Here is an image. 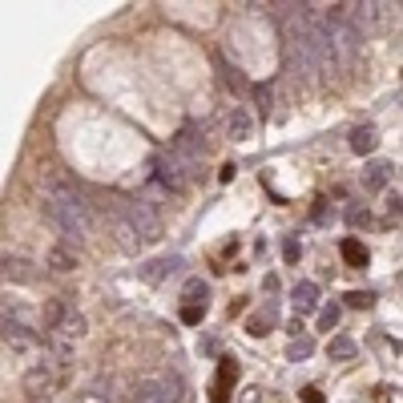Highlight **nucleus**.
Here are the masks:
<instances>
[{"instance_id": "obj_1", "label": "nucleus", "mask_w": 403, "mask_h": 403, "mask_svg": "<svg viewBox=\"0 0 403 403\" xmlns=\"http://www.w3.org/2000/svg\"><path fill=\"white\" fill-rule=\"evenodd\" d=\"M41 210H45V218L57 226V234L65 238L69 246H81L89 238V226H93L89 202L61 174H48L45 178V186H41Z\"/></svg>"}, {"instance_id": "obj_2", "label": "nucleus", "mask_w": 403, "mask_h": 403, "mask_svg": "<svg viewBox=\"0 0 403 403\" xmlns=\"http://www.w3.org/2000/svg\"><path fill=\"white\" fill-rule=\"evenodd\" d=\"M121 210H125V218H129V226L138 230V238L145 242H153V238H162V218H158V210L145 202V198H133V202H121Z\"/></svg>"}, {"instance_id": "obj_3", "label": "nucleus", "mask_w": 403, "mask_h": 403, "mask_svg": "<svg viewBox=\"0 0 403 403\" xmlns=\"http://www.w3.org/2000/svg\"><path fill=\"white\" fill-rule=\"evenodd\" d=\"M53 379H57V367H53V359H32L28 367H24V391H28V400L32 403H48L53 395Z\"/></svg>"}, {"instance_id": "obj_4", "label": "nucleus", "mask_w": 403, "mask_h": 403, "mask_svg": "<svg viewBox=\"0 0 403 403\" xmlns=\"http://www.w3.org/2000/svg\"><path fill=\"white\" fill-rule=\"evenodd\" d=\"M149 166H153V178H158V190H162V194H166V190L169 194H182L186 186H190V174L182 169V162H178L169 149H166V153H158Z\"/></svg>"}, {"instance_id": "obj_5", "label": "nucleus", "mask_w": 403, "mask_h": 403, "mask_svg": "<svg viewBox=\"0 0 403 403\" xmlns=\"http://www.w3.org/2000/svg\"><path fill=\"white\" fill-rule=\"evenodd\" d=\"M109 234H113V242H118L125 254H138V250H142V238H138V230L129 226V218L121 210V198L109 202Z\"/></svg>"}, {"instance_id": "obj_6", "label": "nucleus", "mask_w": 403, "mask_h": 403, "mask_svg": "<svg viewBox=\"0 0 403 403\" xmlns=\"http://www.w3.org/2000/svg\"><path fill=\"white\" fill-rule=\"evenodd\" d=\"M0 279H4V283L28 286V283L41 279V266L32 259H21V254H0Z\"/></svg>"}, {"instance_id": "obj_7", "label": "nucleus", "mask_w": 403, "mask_h": 403, "mask_svg": "<svg viewBox=\"0 0 403 403\" xmlns=\"http://www.w3.org/2000/svg\"><path fill=\"white\" fill-rule=\"evenodd\" d=\"M234 379H238V363L234 359H222V363H218V383H214V403H230Z\"/></svg>"}, {"instance_id": "obj_8", "label": "nucleus", "mask_w": 403, "mask_h": 403, "mask_svg": "<svg viewBox=\"0 0 403 403\" xmlns=\"http://www.w3.org/2000/svg\"><path fill=\"white\" fill-rule=\"evenodd\" d=\"M226 133H230L234 142H246V138L254 133V118L246 113V105H234V109H230V118H226Z\"/></svg>"}, {"instance_id": "obj_9", "label": "nucleus", "mask_w": 403, "mask_h": 403, "mask_svg": "<svg viewBox=\"0 0 403 403\" xmlns=\"http://www.w3.org/2000/svg\"><path fill=\"white\" fill-rule=\"evenodd\" d=\"M387 182H391V166L387 162H371V166L363 169V190L367 194H383Z\"/></svg>"}, {"instance_id": "obj_10", "label": "nucleus", "mask_w": 403, "mask_h": 403, "mask_svg": "<svg viewBox=\"0 0 403 403\" xmlns=\"http://www.w3.org/2000/svg\"><path fill=\"white\" fill-rule=\"evenodd\" d=\"M65 315H69V303H65V299H45V307H41V315H37V323H41L45 331H57Z\"/></svg>"}, {"instance_id": "obj_11", "label": "nucleus", "mask_w": 403, "mask_h": 403, "mask_svg": "<svg viewBox=\"0 0 403 403\" xmlns=\"http://www.w3.org/2000/svg\"><path fill=\"white\" fill-rule=\"evenodd\" d=\"M290 299H294V310H299V315H310V310H319V286L315 283H299Z\"/></svg>"}, {"instance_id": "obj_12", "label": "nucleus", "mask_w": 403, "mask_h": 403, "mask_svg": "<svg viewBox=\"0 0 403 403\" xmlns=\"http://www.w3.org/2000/svg\"><path fill=\"white\" fill-rule=\"evenodd\" d=\"M339 250H343V262H347V266H355V270H363V266L371 262L367 246H363L359 238H343V246H339Z\"/></svg>"}, {"instance_id": "obj_13", "label": "nucleus", "mask_w": 403, "mask_h": 403, "mask_svg": "<svg viewBox=\"0 0 403 403\" xmlns=\"http://www.w3.org/2000/svg\"><path fill=\"white\" fill-rule=\"evenodd\" d=\"M53 335H61V339H69V343H77V339L85 335V315L69 307V315L61 319V327H57V331H53Z\"/></svg>"}, {"instance_id": "obj_14", "label": "nucleus", "mask_w": 403, "mask_h": 403, "mask_svg": "<svg viewBox=\"0 0 403 403\" xmlns=\"http://www.w3.org/2000/svg\"><path fill=\"white\" fill-rule=\"evenodd\" d=\"M45 266L53 270V274H69L73 266H77V259H73V250H65V246H53L48 259H45Z\"/></svg>"}, {"instance_id": "obj_15", "label": "nucleus", "mask_w": 403, "mask_h": 403, "mask_svg": "<svg viewBox=\"0 0 403 403\" xmlns=\"http://www.w3.org/2000/svg\"><path fill=\"white\" fill-rule=\"evenodd\" d=\"M182 266V259H158V262H149V266H142V279H149V283H162L166 274H174Z\"/></svg>"}, {"instance_id": "obj_16", "label": "nucleus", "mask_w": 403, "mask_h": 403, "mask_svg": "<svg viewBox=\"0 0 403 403\" xmlns=\"http://www.w3.org/2000/svg\"><path fill=\"white\" fill-rule=\"evenodd\" d=\"M133 403H166L162 400V379H138V387H133Z\"/></svg>"}, {"instance_id": "obj_17", "label": "nucleus", "mask_w": 403, "mask_h": 403, "mask_svg": "<svg viewBox=\"0 0 403 403\" xmlns=\"http://www.w3.org/2000/svg\"><path fill=\"white\" fill-rule=\"evenodd\" d=\"M375 142H379V138H375V129H371V125H359L355 133H351V149H355L359 158H363V153H371Z\"/></svg>"}, {"instance_id": "obj_18", "label": "nucleus", "mask_w": 403, "mask_h": 403, "mask_svg": "<svg viewBox=\"0 0 403 403\" xmlns=\"http://www.w3.org/2000/svg\"><path fill=\"white\" fill-rule=\"evenodd\" d=\"M355 339H347V335H335L331 343H327V355L331 359H355Z\"/></svg>"}, {"instance_id": "obj_19", "label": "nucleus", "mask_w": 403, "mask_h": 403, "mask_svg": "<svg viewBox=\"0 0 403 403\" xmlns=\"http://www.w3.org/2000/svg\"><path fill=\"white\" fill-rule=\"evenodd\" d=\"M206 294H210V286L202 283V279H194L186 286V307H206Z\"/></svg>"}, {"instance_id": "obj_20", "label": "nucleus", "mask_w": 403, "mask_h": 403, "mask_svg": "<svg viewBox=\"0 0 403 403\" xmlns=\"http://www.w3.org/2000/svg\"><path fill=\"white\" fill-rule=\"evenodd\" d=\"M310 351H315V343H310V339H294V343L286 347V355H290V363H299V359H307Z\"/></svg>"}, {"instance_id": "obj_21", "label": "nucleus", "mask_w": 403, "mask_h": 403, "mask_svg": "<svg viewBox=\"0 0 403 403\" xmlns=\"http://www.w3.org/2000/svg\"><path fill=\"white\" fill-rule=\"evenodd\" d=\"M331 327H339V307L319 310V331H331Z\"/></svg>"}, {"instance_id": "obj_22", "label": "nucleus", "mask_w": 403, "mask_h": 403, "mask_svg": "<svg viewBox=\"0 0 403 403\" xmlns=\"http://www.w3.org/2000/svg\"><path fill=\"white\" fill-rule=\"evenodd\" d=\"M371 299H375L371 290H351L347 294V307H371Z\"/></svg>"}, {"instance_id": "obj_23", "label": "nucleus", "mask_w": 403, "mask_h": 403, "mask_svg": "<svg viewBox=\"0 0 403 403\" xmlns=\"http://www.w3.org/2000/svg\"><path fill=\"white\" fill-rule=\"evenodd\" d=\"M299 254H303V246H299L294 238H286V242H283V259L290 262V266H294V262H299Z\"/></svg>"}, {"instance_id": "obj_24", "label": "nucleus", "mask_w": 403, "mask_h": 403, "mask_svg": "<svg viewBox=\"0 0 403 403\" xmlns=\"http://www.w3.org/2000/svg\"><path fill=\"white\" fill-rule=\"evenodd\" d=\"M226 85H230L234 93H246V77H242L238 69H226Z\"/></svg>"}, {"instance_id": "obj_25", "label": "nucleus", "mask_w": 403, "mask_h": 403, "mask_svg": "<svg viewBox=\"0 0 403 403\" xmlns=\"http://www.w3.org/2000/svg\"><path fill=\"white\" fill-rule=\"evenodd\" d=\"M254 97H259L262 113H270V97H274V93H270V85H254Z\"/></svg>"}, {"instance_id": "obj_26", "label": "nucleus", "mask_w": 403, "mask_h": 403, "mask_svg": "<svg viewBox=\"0 0 403 403\" xmlns=\"http://www.w3.org/2000/svg\"><path fill=\"white\" fill-rule=\"evenodd\" d=\"M202 315H206V307H186V310H182V319H186L190 327H194V323H202Z\"/></svg>"}, {"instance_id": "obj_27", "label": "nucleus", "mask_w": 403, "mask_h": 403, "mask_svg": "<svg viewBox=\"0 0 403 403\" xmlns=\"http://www.w3.org/2000/svg\"><path fill=\"white\" fill-rule=\"evenodd\" d=\"M246 331L254 335V339H262V335H266V323H262V319H250V323H246Z\"/></svg>"}, {"instance_id": "obj_28", "label": "nucleus", "mask_w": 403, "mask_h": 403, "mask_svg": "<svg viewBox=\"0 0 403 403\" xmlns=\"http://www.w3.org/2000/svg\"><path fill=\"white\" fill-rule=\"evenodd\" d=\"M303 403H323V391H319V387H307V391H303Z\"/></svg>"}, {"instance_id": "obj_29", "label": "nucleus", "mask_w": 403, "mask_h": 403, "mask_svg": "<svg viewBox=\"0 0 403 403\" xmlns=\"http://www.w3.org/2000/svg\"><path fill=\"white\" fill-rule=\"evenodd\" d=\"M387 210L400 218V194H387Z\"/></svg>"}, {"instance_id": "obj_30", "label": "nucleus", "mask_w": 403, "mask_h": 403, "mask_svg": "<svg viewBox=\"0 0 403 403\" xmlns=\"http://www.w3.org/2000/svg\"><path fill=\"white\" fill-rule=\"evenodd\" d=\"M234 174H238L234 166H222V169H218V182H230V178H234Z\"/></svg>"}, {"instance_id": "obj_31", "label": "nucleus", "mask_w": 403, "mask_h": 403, "mask_svg": "<svg viewBox=\"0 0 403 403\" xmlns=\"http://www.w3.org/2000/svg\"><path fill=\"white\" fill-rule=\"evenodd\" d=\"M242 403H259V391L250 387V391H242Z\"/></svg>"}]
</instances>
